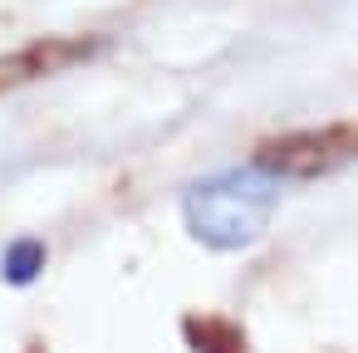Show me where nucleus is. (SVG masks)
<instances>
[{
  "label": "nucleus",
  "mask_w": 358,
  "mask_h": 353,
  "mask_svg": "<svg viewBox=\"0 0 358 353\" xmlns=\"http://www.w3.org/2000/svg\"><path fill=\"white\" fill-rule=\"evenodd\" d=\"M250 162L275 177H324L343 162H358V123H329V128H294L255 143Z\"/></svg>",
  "instance_id": "f257e3e1"
},
{
  "label": "nucleus",
  "mask_w": 358,
  "mask_h": 353,
  "mask_svg": "<svg viewBox=\"0 0 358 353\" xmlns=\"http://www.w3.org/2000/svg\"><path fill=\"white\" fill-rule=\"evenodd\" d=\"M187 343L196 353H250L241 324H231L221 314H187Z\"/></svg>",
  "instance_id": "7ed1b4c3"
},
{
  "label": "nucleus",
  "mask_w": 358,
  "mask_h": 353,
  "mask_svg": "<svg viewBox=\"0 0 358 353\" xmlns=\"http://www.w3.org/2000/svg\"><path fill=\"white\" fill-rule=\"evenodd\" d=\"M103 50L99 35H45V40H30L20 50H0V99L15 94V89H30L40 79H55L84 59H94Z\"/></svg>",
  "instance_id": "f03ea898"
}]
</instances>
